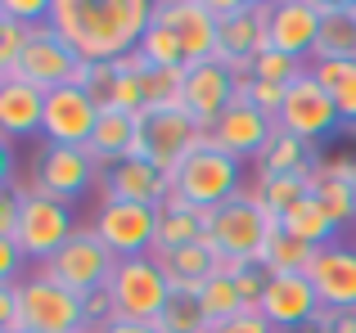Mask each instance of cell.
<instances>
[{"label":"cell","mask_w":356,"mask_h":333,"mask_svg":"<svg viewBox=\"0 0 356 333\" xmlns=\"http://www.w3.org/2000/svg\"><path fill=\"white\" fill-rule=\"evenodd\" d=\"M149 23V0H50V27L86 63H118L136 54Z\"/></svg>","instance_id":"6da1fadb"},{"label":"cell","mask_w":356,"mask_h":333,"mask_svg":"<svg viewBox=\"0 0 356 333\" xmlns=\"http://www.w3.org/2000/svg\"><path fill=\"white\" fill-rule=\"evenodd\" d=\"M280 230V221L261 207L252 194H239V198L221 203V207L208 212V230H203V244L212 248V257H235V262L257 266L266 239Z\"/></svg>","instance_id":"7a4b0ae2"},{"label":"cell","mask_w":356,"mask_h":333,"mask_svg":"<svg viewBox=\"0 0 356 333\" xmlns=\"http://www.w3.org/2000/svg\"><path fill=\"white\" fill-rule=\"evenodd\" d=\"M239 180H243L239 158L212 149V144H199V149L172 171V194H167V203H185V207H194V212H212V207H221V203L239 198Z\"/></svg>","instance_id":"3957f363"},{"label":"cell","mask_w":356,"mask_h":333,"mask_svg":"<svg viewBox=\"0 0 356 333\" xmlns=\"http://www.w3.org/2000/svg\"><path fill=\"white\" fill-rule=\"evenodd\" d=\"M108 298H113V316L158 325V320H163V311L172 307L176 293H172V280H167L163 262L149 253V257H131V262H118L113 266Z\"/></svg>","instance_id":"277c9868"},{"label":"cell","mask_w":356,"mask_h":333,"mask_svg":"<svg viewBox=\"0 0 356 333\" xmlns=\"http://www.w3.org/2000/svg\"><path fill=\"white\" fill-rule=\"evenodd\" d=\"M18 311H23V333H90L86 298L63 289L45 271L18 280Z\"/></svg>","instance_id":"5b68a950"},{"label":"cell","mask_w":356,"mask_h":333,"mask_svg":"<svg viewBox=\"0 0 356 333\" xmlns=\"http://www.w3.org/2000/svg\"><path fill=\"white\" fill-rule=\"evenodd\" d=\"M199 144H208V131L185 108H158V113H140V140L131 158H145L172 176Z\"/></svg>","instance_id":"8992f818"},{"label":"cell","mask_w":356,"mask_h":333,"mask_svg":"<svg viewBox=\"0 0 356 333\" xmlns=\"http://www.w3.org/2000/svg\"><path fill=\"white\" fill-rule=\"evenodd\" d=\"M72 234H77V225H72V203L54 198V194H45V189H23V216H18L14 244L27 262L45 266Z\"/></svg>","instance_id":"52a82bcc"},{"label":"cell","mask_w":356,"mask_h":333,"mask_svg":"<svg viewBox=\"0 0 356 333\" xmlns=\"http://www.w3.org/2000/svg\"><path fill=\"white\" fill-rule=\"evenodd\" d=\"M212 14L221 23L217 41V63H226L235 77H248V63L261 50H270L266 41V14L270 5H248V0H212Z\"/></svg>","instance_id":"ba28073f"},{"label":"cell","mask_w":356,"mask_h":333,"mask_svg":"<svg viewBox=\"0 0 356 333\" xmlns=\"http://www.w3.org/2000/svg\"><path fill=\"white\" fill-rule=\"evenodd\" d=\"M113 266L118 257L108 253L104 244H99L95 230H77V234L68 239V244L59 248V253L50 257V262L41 266L50 280H59L63 289H72L77 298H90V293L108 289V280H113Z\"/></svg>","instance_id":"9c48e42d"},{"label":"cell","mask_w":356,"mask_h":333,"mask_svg":"<svg viewBox=\"0 0 356 333\" xmlns=\"http://www.w3.org/2000/svg\"><path fill=\"white\" fill-rule=\"evenodd\" d=\"M81 63L86 59H77V50L50 23H36V27H27V45H23V59H18L14 77L32 81L41 90H59V86H77L81 81Z\"/></svg>","instance_id":"30bf717a"},{"label":"cell","mask_w":356,"mask_h":333,"mask_svg":"<svg viewBox=\"0 0 356 333\" xmlns=\"http://www.w3.org/2000/svg\"><path fill=\"white\" fill-rule=\"evenodd\" d=\"M275 126L298 135V140H307V144H321L325 135H334L343 126L339 108H334V95L312 77V68L289 81V95H284V108H280Z\"/></svg>","instance_id":"8fae6325"},{"label":"cell","mask_w":356,"mask_h":333,"mask_svg":"<svg viewBox=\"0 0 356 333\" xmlns=\"http://www.w3.org/2000/svg\"><path fill=\"white\" fill-rule=\"evenodd\" d=\"M99 244L118 257V262H131V257H149L158 239V207H145V203H99L95 225Z\"/></svg>","instance_id":"7c38bea8"},{"label":"cell","mask_w":356,"mask_h":333,"mask_svg":"<svg viewBox=\"0 0 356 333\" xmlns=\"http://www.w3.org/2000/svg\"><path fill=\"white\" fill-rule=\"evenodd\" d=\"M99 99L86 86H59L45 95V144H68V149H90V135L99 126Z\"/></svg>","instance_id":"4fadbf2b"},{"label":"cell","mask_w":356,"mask_h":333,"mask_svg":"<svg viewBox=\"0 0 356 333\" xmlns=\"http://www.w3.org/2000/svg\"><path fill=\"white\" fill-rule=\"evenodd\" d=\"M99 171H104V166L90 158V149L45 144V149L36 153L32 189H45V194H54V198L72 203V198H81L86 189H95V185H99Z\"/></svg>","instance_id":"5bb4252c"},{"label":"cell","mask_w":356,"mask_h":333,"mask_svg":"<svg viewBox=\"0 0 356 333\" xmlns=\"http://www.w3.org/2000/svg\"><path fill=\"white\" fill-rule=\"evenodd\" d=\"M154 23L172 27L185 45V68L190 63H208L217 59V41H221V23L212 14V0H158L154 5Z\"/></svg>","instance_id":"9a60e30c"},{"label":"cell","mask_w":356,"mask_h":333,"mask_svg":"<svg viewBox=\"0 0 356 333\" xmlns=\"http://www.w3.org/2000/svg\"><path fill=\"white\" fill-rule=\"evenodd\" d=\"M235 95H239V77L226 68V63L208 59V63H190V68H185L181 108L203 126V131H212V126L221 122V113L235 104Z\"/></svg>","instance_id":"2e32d148"},{"label":"cell","mask_w":356,"mask_h":333,"mask_svg":"<svg viewBox=\"0 0 356 333\" xmlns=\"http://www.w3.org/2000/svg\"><path fill=\"white\" fill-rule=\"evenodd\" d=\"M275 117H266L252 99L235 95V104L221 113V122L208 131V144L221 153H230V158H261V149H266L270 140H275Z\"/></svg>","instance_id":"e0dca14e"},{"label":"cell","mask_w":356,"mask_h":333,"mask_svg":"<svg viewBox=\"0 0 356 333\" xmlns=\"http://www.w3.org/2000/svg\"><path fill=\"white\" fill-rule=\"evenodd\" d=\"M257 311L270 320L275 333H298V329L316 325L325 307H321V298H316V289H312L307 275H270Z\"/></svg>","instance_id":"ac0fdd59"},{"label":"cell","mask_w":356,"mask_h":333,"mask_svg":"<svg viewBox=\"0 0 356 333\" xmlns=\"http://www.w3.org/2000/svg\"><path fill=\"white\" fill-rule=\"evenodd\" d=\"M95 189L104 194V203H145V207H163L167 194H172V176L158 171V166L145 162V158H122V162L99 171Z\"/></svg>","instance_id":"d6986e66"},{"label":"cell","mask_w":356,"mask_h":333,"mask_svg":"<svg viewBox=\"0 0 356 333\" xmlns=\"http://www.w3.org/2000/svg\"><path fill=\"white\" fill-rule=\"evenodd\" d=\"M307 280H312L325 311H339V316L356 311V248L348 244L316 248L312 266H307Z\"/></svg>","instance_id":"ffe728a7"},{"label":"cell","mask_w":356,"mask_h":333,"mask_svg":"<svg viewBox=\"0 0 356 333\" xmlns=\"http://www.w3.org/2000/svg\"><path fill=\"white\" fill-rule=\"evenodd\" d=\"M321 36V0H275L266 14V41L270 50L289 59H307Z\"/></svg>","instance_id":"44dd1931"},{"label":"cell","mask_w":356,"mask_h":333,"mask_svg":"<svg viewBox=\"0 0 356 333\" xmlns=\"http://www.w3.org/2000/svg\"><path fill=\"white\" fill-rule=\"evenodd\" d=\"M45 95H50V90L32 86V81H23V77L0 81V135H5V140H18V135L41 131Z\"/></svg>","instance_id":"7402d4cb"},{"label":"cell","mask_w":356,"mask_h":333,"mask_svg":"<svg viewBox=\"0 0 356 333\" xmlns=\"http://www.w3.org/2000/svg\"><path fill=\"white\" fill-rule=\"evenodd\" d=\"M348 59L356 63V9L352 0H321V36H316L312 63Z\"/></svg>","instance_id":"603a6c76"},{"label":"cell","mask_w":356,"mask_h":333,"mask_svg":"<svg viewBox=\"0 0 356 333\" xmlns=\"http://www.w3.org/2000/svg\"><path fill=\"white\" fill-rule=\"evenodd\" d=\"M136 140H140V117L136 113H118V108H104L95 135H90V158H95L99 166H113V162L136 153Z\"/></svg>","instance_id":"cb8c5ba5"},{"label":"cell","mask_w":356,"mask_h":333,"mask_svg":"<svg viewBox=\"0 0 356 333\" xmlns=\"http://www.w3.org/2000/svg\"><path fill=\"white\" fill-rule=\"evenodd\" d=\"M203 230H208V212H194L185 203H163L158 207V239H154V257L181 253L190 244H203Z\"/></svg>","instance_id":"d4e9b609"},{"label":"cell","mask_w":356,"mask_h":333,"mask_svg":"<svg viewBox=\"0 0 356 333\" xmlns=\"http://www.w3.org/2000/svg\"><path fill=\"white\" fill-rule=\"evenodd\" d=\"M158 262H163V271H167V280H172L176 298H194V293L217 275V257H212L208 244H190V248H181V253L158 257Z\"/></svg>","instance_id":"484cf974"},{"label":"cell","mask_w":356,"mask_h":333,"mask_svg":"<svg viewBox=\"0 0 356 333\" xmlns=\"http://www.w3.org/2000/svg\"><path fill=\"white\" fill-rule=\"evenodd\" d=\"M280 230H284L289 239H298V244H307V248H330V244H339V225H334L330 212L316 203V194H307L302 203H293V207L280 216Z\"/></svg>","instance_id":"4316f807"},{"label":"cell","mask_w":356,"mask_h":333,"mask_svg":"<svg viewBox=\"0 0 356 333\" xmlns=\"http://www.w3.org/2000/svg\"><path fill=\"white\" fill-rule=\"evenodd\" d=\"M257 162H261V176H316V166H321L316 144L298 140L289 131H275V140L261 149Z\"/></svg>","instance_id":"83f0119b"},{"label":"cell","mask_w":356,"mask_h":333,"mask_svg":"<svg viewBox=\"0 0 356 333\" xmlns=\"http://www.w3.org/2000/svg\"><path fill=\"white\" fill-rule=\"evenodd\" d=\"M307 68H312V77L334 95V108H339V117L356 126V63H348V59H330V63H307Z\"/></svg>","instance_id":"f1b7e54d"},{"label":"cell","mask_w":356,"mask_h":333,"mask_svg":"<svg viewBox=\"0 0 356 333\" xmlns=\"http://www.w3.org/2000/svg\"><path fill=\"white\" fill-rule=\"evenodd\" d=\"M312 257H316V248H307V244H298V239H289L284 230H275V234L266 239V248H261L257 266L266 275H307Z\"/></svg>","instance_id":"f546056e"},{"label":"cell","mask_w":356,"mask_h":333,"mask_svg":"<svg viewBox=\"0 0 356 333\" xmlns=\"http://www.w3.org/2000/svg\"><path fill=\"white\" fill-rule=\"evenodd\" d=\"M312 194H316V203L330 212L334 225H352V221H356V185H352V180H343V176H330V171H321V166H316Z\"/></svg>","instance_id":"4dcf8cb0"},{"label":"cell","mask_w":356,"mask_h":333,"mask_svg":"<svg viewBox=\"0 0 356 333\" xmlns=\"http://www.w3.org/2000/svg\"><path fill=\"white\" fill-rule=\"evenodd\" d=\"M307 194H312V176H261L257 189H252V198L280 221L293 203H302Z\"/></svg>","instance_id":"1f68e13d"},{"label":"cell","mask_w":356,"mask_h":333,"mask_svg":"<svg viewBox=\"0 0 356 333\" xmlns=\"http://www.w3.org/2000/svg\"><path fill=\"white\" fill-rule=\"evenodd\" d=\"M136 54L145 59V68H185V45L172 27L163 23H149V32L140 36Z\"/></svg>","instance_id":"d6a6232c"},{"label":"cell","mask_w":356,"mask_h":333,"mask_svg":"<svg viewBox=\"0 0 356 333\" xmlns=\"http://www.w3.org/2000/svg\"><path fill=\"white\" fill-rule=\"evenodd\" d=\"M140 86H145V113H158V108H181L185 68H145V72H140Z\"/></svg>","instance_id":"836d02e7"},{"label":"cell","mask_w":356,"mask_h":333,"mask_svg":"<svg viewBox=\"0 0 356 333\" xmlns=\"http://www.w3.org/2000/svg\"><path fill=\"white\" fill-rule=\"evenodd\" d=\"M194 298H199L203 316H208L212 325H221V320H230V316H239V311H248V307H243V298H239V284L230 280V275H212V280L203 284Z\"/></svg>","instance_id":"e575fe53"},{"label":"cell","mask_w":356,"mask_h":333,"mask_svg":"<svg viewBox=\"0 0 356 333\" xmlns=\"http://www.w3.org/2000/svg\"><path fill=\"white\" fill-rule=\"evenodd\" d=\"M158 329H163V333H208V329H212V320L203 316L199 298H172V307L163 311Z\"/></svg>","instance_id":"d590c367"},{"label":"cell","mask_w":356,"mask_h":333,"mask_svg":"<svg viewBox=\"0 0 356 333\" xmlns=\"http://www.w3.org/2000/svg\"><path fill=\"white\" fill-rule=\"evenodd\" d=\"M307 72V63L302 59H289V54H280V50H261L257 59L248 63V77H257V81H275V86H289L293 77H302Z\"/></svg>","instance_id":"8d00e7d4"},{"label":"cell","mask_w":356,"mask_h":333,"mask_svg":"<svg viewBox=\"0 0 356 333\" xmlns=\"http://www.w3.org/2000/svg\"><path fill=\"white\" fill-rule=\"evenodd\" d=\"M23 45H27V27L14 23L5 14V0H0V77H14L18 59H23Z\"/></svg>","instance_id":"74e56055"},{"label":"cell","mask_w":356,"mask_h":333,"mask_svg":"<svg viewBox=\"0 0 356 333\" xmlns=\"http://www.w3.org/2000/svg\"><path fill=\"white\" fill-rule=\"evenodd\" d=\"M239 95H243V99H252V104H257L266 117H280L289 86H275V81H257V77H239Z\"/></svg>","instance_id":"f35d334b"},{"label":"cell","mask_w":356,"mask_h":333,"mask_svg":"<svg viewBox=\"0 0 356 333\" xmlns=\"http://www.w3.org/2000/svg\"><path fill=\"white\" fill-rule=\"evenodd\" d=\"M208 333H275L270 329V320L261 316V311H239V316L221 320V325H212Z\"/></svg>","instance_id":"ab89813d"},{"label":"cell","mask_w":356,"mask_h":333,"mask_svg":"<svg viewBox=\"0 0 356 333\" xmlns=\"http://www.w3.org/2000/svg\"><path fill=\"white\" fill-rule=\"evenodd\" d=\"M0 333H23V311H18V284H0Z\"/></svg>","instance_id":"60d3db41"},{"label":"cell","mask_w":356,"mask_h":333,"mask_svg":"<svg viewBox=\"0 0 356 333\" xmlns=\"http://www.w3.org/2000/svg\"><path fill=\"white\" fill-rule=\"evenodd\" d=\"M18 216H23V189L0 194V239H14L18 234Z\"/></svg>","instance_id":"b9f144b4"},{"label":"cell","mask_w":356,"mask_h":333,"mask_svg":"<svg viewBox=\"0 0 356 333\" xmlns=\"http://www.w3.org/2000/svg\"><path fill=\"white\" fill-rule=\"evenodd\" d=\"M27 257L18 253L14 239H0V284H18V271H23Z\"/></svg>","instance_id":"7bdbcfd3"},{"label":"cell","mask_w":356,"mask_h":333,"mask_svg":"<svg viewBox=\"0 0 356 333\" xmlns=\"http://www.w3.org/2000/svg\"><path fill=\"white\" fill-rule=\"evenodd\" d=\"M90 333H163L158 325H145V320H122L113 316L108 325H99V329H90Z\"/></svg>","instance_id":"ee69618b"},{"label":"cell","mask_w":356,"mask_h":333,"mask_svg":"<svg viewBox=\"0 0 356 333\" xmlns=\"http://www.w3.org/2000/svg\"><path fill=\"white\" fill-rule=\"evenodd\" d=\"M14 189V140L0 135V194Z\"/></svg>","instance_id":"f6af8a7d"},{"label":"cell","mask_w":356,"mask_h":333,"mask_svg":"<svg viewBox=\"0 0 356 333\" xmlns=\"http://www.w3.org/2000/svg\"><path fill=\"white\" fill-rule=\"evenodd\" d=\"M352 9H356V0H352Z\"/></svg>","instance_id":"bcb514c9"},{"label":"cell","mask_w":356,"mask_h":333,"mask_svg":"<svg viewBox=\"0 0 356 333\" xmlns=\"http://www.w3.org/2000/svg\"><path fill=\"white\" fill-rule=\"evenodd\" d=\"M0 81H5V77H0Z\"/></svg>","instance_id":"7dc6e473"}]
</instances>
